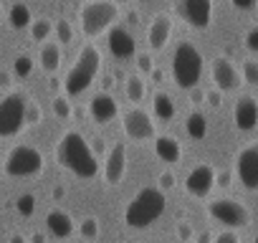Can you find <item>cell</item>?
<instances>
[{
    "mask_svg": "<svg viewBox=\"0 0 258 243\" xmlns=\"http://www.w3.org/2000/svg\"><path fill=\"white\" fill-rule=\"evenodd\" d=\"M56 162L81 180H91L99 175V160L91 152V145L86 142V137L76 130H69L61 135L56 145Z\"/></svg>",
    "mask_w": 258,
    "mask_h": 243,
    "instance_id": "6da1fadb",
    "label": "cell"
},
{
    "mask_svg": "<svg viewBox=\"0 0 258 243\" xmlns=\"http://www.w3.org/2000/svg\"><path fill=\"white\" fill-rule=\"evenodd\" d=\"M165 208H167V198L160 188H142L126 203L124 223L132 230H145L165 213Z\"/></svg>",
    "mask_w": 258,
    "mask_h": 243,
    "instance_id": "7a4b0ae2",
    "label": "cell"
},
{
    "mask_svg": "<svg viewBox=\"0 0 258 243\" xmlns=\"http://www.w3.org/2000/svg\"><path fill=\"white\" fill-rule=\"evenodd\" d=\"M99 71H101V51L94 43H86L79 51L74 66L69 69V74L63 79V96H69V99L81 96L96 81Z\"/></svg>",
    "mask_w": 258,
    "mask_h": 243,
    "instance_id": "3957f363",
    "label": "cell"
},
{
    "mask_svg": "<svg viewBox=\"0 0 258 243\" xmlns=\"http://www.w3.org/2000/svg\"><path fill=\"white\" fill-rule=\"evenodd\" d=\"M81 31L86 38H99L119 21V6L111 0H89L79 11Z\"/></svg>",
    "mask_w": 258,
    "mask_h": 243,
    "instance_id": "277c9868",
    "label": "cell"
},
{
    "mask_svg": "<svg viewBox=\"0 0 258 243\" xmlns=\"http://www.w3.org/2000/svg\"><path fill=\"white\" fill-rule=\"evenodd\" d=\"M172 79L185 91L198 86L203 79V53L187 41H182L172 53Z\"/></svg>",
    "mask_w": 258,
    "mask_h": 243,
    "instance_id": "5b68a950",
    "label": "cell"
},
{
    "mask_svg": "<svg viewBox=\"0 0 258 243\" xmlns=\"http://www.w3.org/2000/svg\"><path fill=\"white\" fill-rule=\"evenodd\" d=\"M43 152L31 145H16L3 157V172L8 177H36L43 172Z\"/></svg>",
    "mask_w": 258,
    "mask_h": 243,
    "instance_id": "8992f818",
    "label": "cell"
},
{
    "mask_svg": "<svg viewBox=\"0 0 258 243\" xmlns=\"http://www.w3.org/2000/svg\"><path fill=\"white\" fill-rule=\"evenodd\" d=\"M26 104L28 96L21 91H8L0 99V140H11L26 130Z\"/></svg>",
    "mask_w": 258,
    "mask_h": 243,
    "instance_id": "52a82bcc",
    "label": "cell"
},
{
    "mask_svg": "<svg viewBox=\"0 0 258 243\" xmlns=\"http://www.w3.org/2000/svg\"><path fill=\"white\" fill-rule=\"evenodd\" d=\"M208 215L225 225L228 230H238V228H245L250 223V210L240 203V200H233V198H215L208 203Z\"/></svg>",
    "mask_w": 258,
    "mask_h": 243,
    "instance_id": "ba28073f",
    "label": "cell"
},
{
    "mask_svg": "<svg viewBox=\"0 0 258 243\" xmlns=\"http://www.w3.org/2000/svg\"><path fill=\"white\" fill-rule=\"evenodd\" d=\"M121 130H124V137L132 140L137 145L142 142H150L157 137V127H155V119L150 111H145L142 106H132L129 111H124L121 116Z\"/></svg>",
    "mask_w": 258,
    "mask_h": 243,
    "instance_id": "9c48e42d",
    "label": "cell"
},
{
    "mask_svg": "<svg viewBox=\"0 0 258 243\" xmlns=\"http://www.w3.org/2000/svg\"><path fill=\"white\" fill-rule=\"evenodd\" d=\"M235 175L250 193L258 190V142H248L235 155Z\"/></svg>",
    "mask_w": 258,
    "mask_h": 243,
    "instance_id": "30bf717a",
    "label": "cell"
},
{
    "mask_svg": "<svg viewBox=\"0 0 258 243\" xmlns=\"http://www.w3.org/2000/svg\"><path fill=\"white\" fill-rule=\"evenodd\" d=\"M177 13L190 28L205 31L213 23V0H177Z\"/></svg>",
    "mask_w": 258,
    "mask_h": 243,
    "instance_id": "8fae6325",
    "label": "cell"
},
{
    "mask_svg": "<svg viewBox=\"0 0 258 243\" xmlns=\"http://www.w3.org/2000/svg\"><path fill=\"white\" fill-rule=\"evenodd\" d=\"M213 84L220 94H228V91H238L243 79H240V69L228 58V56H215L213 58Z\"/></svg>",
    "mask_w": 258,
    "mask_h": 243,
    "instance_id": "7c38bea8",
    "label": "cell"
},
{
    "mask_svg": "<svg viewBox=\"0 0 258 243\" xmlns=\"http://www.w3.org/2000/svg\"><path fill=\"white\" fill-rule=\"evenodd\" d=\"M215 188V167L208 162L195 165L187 175H185V193L192 198H208Z\"/></svg>",
    "mask_w": 258,
    "mask_h": 243,
    "instance_id": "4fadbf2b",
    "label": "cell"
},
{
    "mask_svg": "<svg viewBox=\"0 0 258 243\" xmlns=\"http://www.w3.org/2000/svg\"><path fill=\"white\" fill-rule=\"evenodd\" d=\"M106 43H109L111 56L119 58V61H126V58L137 56V41H135V36L129 33L124 26H111L106 31Z\"/></svg>",
    "mask_w": 258,
    "mask_h": 243,
    "instance_id": "5bb4252c",
    "label": "cell"
},
{
    "mask_svg": "<svg viewBox=\"0 0 258 243\" xmlns=\"http://www.w3.org/2000/svg\"><path fill=\"white\" fill-rule=\"evenodd\" d=\"M126 175V145L124 142H116L106 160H104V167H101V177L106 185H119Z\"/></svg>",
    "mask_w": 258,
    "mask_h": 243,
    "instance_id": "9a60e30c",
    "label": "cell"
},
{
    "mask_svg": "<svg viewBox=\"0 0 258 243\" xmlns=\"http://www.w3.org/2000/svg\"><path fill=\"white\" fill-rule=\"evenodd\" d=\"M172 28H175V21L170 13H157L152 16L150 26H147V46L150 51H162L170 38H172Z\"/></svg>",
    "mask_w": 258,
    "mask_h": 243,
    "instance_id": "2e32d148",
    "label": "cell"
},
{
    "mask_svg": "<svg viewBox=\"0 0 258 243\" xmlns=\"http://www.w3.org/2000/svg\"><path fill=\"white\" fill-rule=\"evenodd\" d=\"M89 116L96 122V125H109L119 116V104L109 91H99L89 99Z\"/></svg>",
    "mask_w": 258,
    "mask_h": 243,
    "instance_id": "e0dca14e",
    "label": "cell"
},
{
    "mask_svg": "<svg viewBox=\"0 0 258 243\" xmlns=\"http://www.w3.org/2000/svg\"><path fill=\"white\" fill-rule=\"evenodd\" d=\"M233 122L238 132H253L258 127V99L240 96L233 106Z\"/></svg>",
    "mask_w": 258,
    "mask_h": 243,
    "instance_id": "ac0fdd59",
    "label": "cell"
},
{
    "mask_svg": "<svg viewBox=\"0 0 258 243\" xmlns=\"http://www.w3.org/2000/svg\"><path fill=\"white\" fill-rule=\"evenodd\" d=\"M46 228H48L51 235H56V238H61V240L76 233V223H74L71 213L63 210V208H51V210L46 213Z\"/></svg>",
    "mask_w": 258,
    "mask_h": 243,
    "instance_id": "d6986e66",
    "label": "cell"
},
{
    "mask_svg": "<svg viewBox=\"0 0 258 243\" xmlns=\"http://www.w3.org/2000/svg\"><path fill=\"white\" fill-rule=\"evenodd\" d=\"M152 142H155V155H157L162 162L175 165V162L182 160V145H180L172 135H157Z\"/></svg>",
    "mask_w": 258,
    "mask_h": 243,
    "instance_id": "ffe728a7",
    "label": "cell"
},
{
    "mask_svg": "<svg viewBox=\"0 0 258 243\" xmlns=\"http://www.w3.org/2000/svg\"><path fill=\"white\" fill-rule=\"evenodd\" d=\"M63 64V51H61V43L56 41H46L38 51V66L46 71V74H56Z\"/></svg>",
    "mask_w": 258,
    "mask_h": 243,
    "instance_id": "44dd1931",
    "label": "cell"
},
{
    "mask_svg": "<svg viewBox=\"0 0 258 243\" xmlns=\"http://www.w3.org/2000/svg\"><path fill=\"white\" fill-rule=\"evenodd\" d=\"M152 111H155V116H157L160 122H172L175 114H177V106H175V101H172L170 94L157 91V94L152 96Z\"/></svg>",
    "mask_w": 258,
    "mask_h": 243,
    "instance_id": "7402d4cb",
    "label": "cell"
},
{
    "mask_svg": "<svg viewBox=\"0 0 258 243\" xmlns=\"http://www.w3.org/2000/svg\"><path fill=\"white\" fill-rule=\"evenodd\" d=\"M124 94H126V99L132 101L135 106H140V101H145V96H147V81H145V76H140V74L126 76Z\"/></svg>",
    "mask_w": 258,
    "mask_h": 243,
    "instance_id": "603a6c76",
    "label": "cell"
},
{
    "mask_svg": "<svg viewBox=\"0 0 258 243\" xmlns=\"http://www.w3.org/2000/svg\"><path fill=\"white\" fill-rule=\"evenodd\" d=\"M185 132L190 140H198V142L208 137V119L203 111H190L185 116Z\"/></svg>",
    "mask_w": 258,
    "mask_h": 243,
    "instance_id": "cb8c5ba5",
    "label": "cell"
},
{
    "mask_svg": "<svg viewBox=\"0 0 258 243\" xmlns=\"http://www.w3.org/2000/svg\"><path fill=\"white\" fill-rule=\"evenodd\" d=\"M31 21H33V13H31V8H28L26 3H13V6L8 8V26H11V28L23 31V28L31 26Z\"/></svg>",
    "mask_w": 258,
    "mask_h": 243,
    "instance_id": "d4e9b609",
    "label": "cell"
},
{
    "mask_svg": "<svg viewBox=\"0 0 258 243\" xmlns=\"http://www.w3.org/2000/svg\"><path fill=\"white\" fill-rule=\"evenodd\" d=\"M28 31H31V38H33V41L46 43V41L53 36V21H51V18H33L31 26H28Z\"/></svg>",
    "mask_w": 258,
    "mask_h": 243,
    "instance_id": "484cf974",
    "label": "cell"
},
{
    "mask_svg": "<svg viewBox=\"0 0 258 243\" xmlns=\"http://www.w3.org/2000/svg\"><path fill=\"white\" fill-rule=\"evenodd\" d=\"M99 233H101V225H99V220H96L94 215H86V218L79 223V235H81L84 240H94V238H99Z\"/></svg>",
    "mask_w": 258,
    "mask_h": 243,
    "instance_id": "4316f807",
    "label": "cell"
},
{
    "mask_svg": "<svg viewBox=\"0 0 258 243\" xmlns=\"http://www.w3.org/2000/svg\"><path fill=\"white\" fill-rule=\"evenodd\" d=\"M53 36H56V43H71L74 41V26L71 21L66 18H58V23H53Z\"/></svg>",
    "mask_w": 258,
    "mask_h": 243,
    "instance_id": "83f0119b",
    "label": "cell"
},
{
    "mask_svg": "<svg viewBox=\"0 0 258 243\" xmlns=\"http://www.w3.org/2000/svg\"><path fill=\"white\" fill-rule=\"evenodd\" d=\"M33 69H36V64H33V58L26 56V53H21V56L13 61V74H16L18 79H28V76L33 74Z\"/></svg>",
    "mask_w": 258,
    "mask_h": 243,
    "instance_id": "f1b7e54d",
    "label": "cell"
},
{
    "mask_svg": "<svg viewBox=\"0 0 258 243\" xmlns=\"http://www.w3.org/2000/svg\"><path fill=\"white\" fill-rule=\"evenodd\" d=\"M51 109H53V114L58 119H71V114H74V106H71V99L69 96H53Z\"/></svg>",
    "mask_w": 258,
    "mask_h": 243,
    "instance_id": "f546056e",
    "label": "cell"
},
{
    "mask_svg": "<svg viewBox=\"0 0 258 243\" xmlns=\"http://www.w3.org/2000/svg\"><path fill=\"white\" fill-rule=\"evenodd\" d=\"M240 79L250 86H258V61L255 58H245L240 66Z\"/></svg>",
    "mask_w": 258,
    "mask_h": 243,
    "instance_id": "4dcf8cb0",
    "label": "cell"
},
{
    "mask_svg": "<svg viewBox=\"0 0 258 243\" xmlns=\"http://www.w3.org/2000/svg\"><path fill=\"white\" fill-rule=\"evenodd\" d=\"M41 122H43V109H41V104L28 99V104H26V127L41 125Z\"/></svg>",
    "mask_w": 258,
    "mask_h": 243,
    "instance_id": "1f68e13d",
    "label": "cell"
},
{
    "mask_svg": "<svg viewBox=\"0 0 258 243\" xmlns=\"http://www.w3.org/2000/svg\"><path fill=\"white\" fill-rule=\"evenodd\" d=\"M16 208H18V213L21 215H33L36 213V198L31 195V193H23L21 198H18V203H16Z\"/></svg>",
    "mask_w": 258,
    "mask_h": 243,
    "instance_id": "d6a6232c",
    "label": "cell"
},
{
    "mask_svg": "<svg viewBox=\"0 0 258 243\" xmlns=\"http://www.w3.org/2000/svg\"><path fill=\"white\" fill-rule=\"evenodd\" d=\"M135 61H137V69H140V76H150V71L155 69V61H152V53H147V51H142V53H137L135 56Z\"/></svg>",
    "mask_w": 258,
    "mask_h": 243,
    "instance_id": "836d02e7",
    "label": "cell"
},
{
    "mask_svg": "<svg viewBox=\"0 0 258 243\" xmlns=\"http://www.w3.org/2000/svg\"><path fill=\"white\" fill-rule=\"evenodd\" d=\"M243 46L250 51V53H258V26L248 28L245 36H243Z\"/></svg>",
    "mask_w": 258,
    "mask_h": 243,
    "instance_id": "e575fe53",
    "label": "cell"
},
{
    "mask_svg": "<svg viewBox=\"0 0 258 243\" xmlns=\"http://www.w3.org/2000/svg\"><path fill=\"white\" fill-rule=\"evenodd\" d=\"M175 233H177V238H180L182 243H192L195 230H192V225H190L187 220H180V223H177V228H175Z\"/></svg>",
    "mask_w": 258,
    "mask_h": 243,
    "instance_id": "d590c367",
    "label": "cell"
},
{
    "mask_svg": "<svg viewBox=\"0 0 258 243\" xmlns=\"http://www.w3.org/2000/svg\"><path fill=\"white\" fill-rule=\"evenodd\" d=\"M175 183H177V177H175V172H170V170L160 172V177H157V188H160L162 193H165V190H172Z\"/></svg>",
    "mask_w": 258,
    "mask_h": 243,
    "instance_id": "8d00e7d4",
    "label": "cell"
},
{
    "mask_svg": "<svg viewBox=\"0 0 258 243\" xmlns=\"http://www.w3.org/2000/svg\"><path fill=\"white\" fill-rule=\"evenodd\" d=\"M213 243H240V238H238V233L235 230H220L218 235H213Z\"/></svg>",
    "mask_w": 258,
    "mask_h": 243,
    "instance_id": "74e56055",
    "label": "cell"
},
{
    "mask_svg": "<svg viewBox=\"0 0 258 243\" xmlns=\"http://www.w3.org/2000/svg\"><path fill=\"white\" fill-rule=\"evenodd\" d=\"M205 104H208V106H213V109H220V106H223V94H220L218 89L205 91Z\"/></svg>",
    "mask_w": 258,
    "mask_h": 243,
    "instance_id": "f35d334b",
    "label": "cell"
},
{
    "mask_svg": "<svg viewBox=\"0 0 258 243\" xmlns=\"http://www.w3.org/2000/svg\"><path fill=\"white\" fill-rule=\"evenodd\" d=\"M230 3H233V8L235 11H255V6H258V0H230Z\"/></svg>",
    "mask_w": 258,
    "mask_h": 243,
    "instance_id": "ab89813d",
    "label": "cell"
},
{
    "mask_svg": "<svg viewBox=\"0 0 258 243\" xmlns=\"http://www.w3.org/2000/svg\"><path fill=\"white\" fill-rule=\"evenodd\" d=\"M230 180H233V175H230L228 170H223V172H215V185H220V188H228V185H230Z\"/></svg>",
    "mask_w": 258,
    "mask_h": 243,
    "instance_id": "60d3db41",
    "label": "cell"
},
{
    "mask_svg": "<svg viewBox=\"0 0 258 243\" xmlns=\"http://www.w3.org/2000/svg\"><path fill=\"white\" fill-rule=\"evenodd\" d=\"M190 101H192V104H203V101H205V91H203L200 86H192V89H190Z\"/></svg>",
    "mask_w": 258,
    "mask_h": 243,
    "instance_id": "b9f144b4",
    "label": "cell"
},
{
    "mask_svg": "<svg viewBox=\"0 0 258 243\" xmlns=\"http://www.w3.org/2000/svg\"><path fill=\"white\" fill-rule=\"evenodd\" d=\"M11 84H13V74L0 71V89H11Z\"/></svg>",
    "mask_w": 258,
    "mask_h": 243,
    "instance_id": "7bdbcfd3",
    "label": "cell"
},
{
    "mask_svg": "<svg viewBox=\"0 0 258 243\" xmlns=\"http://www.w3.org/2000/svg\"><path fill=\"white\" fill-rule=\"evenodd\" d=\"M51 198H53L56 203H61V200L66 198V188H63V185H56V188L51 190Z\"/></svg>",
    "mask_w": 258,
    "mask_h": 243,
    "instance_id": "ee69618b",
    "label": "cell"
},
{
    "mask_svg": "<svg viewBox=\"0 0 258 243\" xmlns=\"http://www.w3.org/2000/svg\"><path fill=\"white\" fill-rule=\"evenodd\" d=\"M150 79H152V81H155V84H160V81H162V79H165V71H162V69H157V66H155V69H152V71H150Z\"/></svg>",
    "mask_w": 258,
    "mask_h": 243,
    "instance_id": "f6af8a7d",
    "label": "cell"
},
{
    "mask_svg": "<svg viewBox=\"0 0 258 243\" xmlns=\"http://www.w3.org/2000/svg\"><path fill=\"white\" fill-rule=\"evenodd\" d=\"M104 150H106L104 140H101V137H99V140H94V145H91V152H94V155H101Z\"/></svg>",
    "mask_w": 258,
    "mask_h": 243,
    "instance_id": "bcb514c9",
    "label": "cell"
},
{
    "mask_svg": "<svg viewBox=\"0 0 258 243\" xmlns=\"http://www.w3.org/2000/svg\"><path fill=\"white\" fill-rule=\"evenodd\" d=\"M126 23H129V26H137V23H140L137 11H129V13H126Z\"/></svg>",
    "mask_w": 258,
    "mask_h": 243,
    "instance_id": "7dc6e473",
    "label": "cell"
},
{
    "mask_svg": "<svg viewBox=\"0 0 258 243\" xmlns=\"http://www.w3.org/2000/svg\"><path fill=\"white\" fill-rule=\"evenodd\" d=\"M195 243H213V235L205 230V233H200V235L195 238Z\"/></svg>",
    "mask_w": 258,
    "mask_h": 243,
    "instance_id": "c3c4849f",
    "label": "cell"
},
{
    "mask_svg": "<svg viewBox=\"0 0 258 243\" xmlns=\"http://www.w3.org/2000/svg\"><path fill=\"white\" fill-rule=\"evenodd\" d=\"M8 243H28V240H26V235H21V233H13Z\"/></svg>",
    "mask_w": 258,
    "mask_h": 243,
    "instance_id": "681fc988",
    "label": "cell"
},
{
    "mask_svg": "<svg viewBox=\"0 0 258 243\" xmlns=\"http://www.w3.org/2000/svg\"><path fill=\"white\" fill-rule=\"evenodd\" d=\"M31 243H46V235H43V233H33Z\"/></svg>",
    "mask_w": 258,
    "mask_h": 243,
    "instance_id": "f907efd6",
    "label": "cell"
},
{
    "mask_svg": "<svg viewBox=\"0 0 258 243\" xmlns=\"http://www.w3.org/2000/svg\"><path fill=\"white\" fill-rule=\"evenodd\" d=\"M111 3H116V6H121V3H126V0H111Z\"/></svg>",
    "mask_w": 258,
    "mask_h": 243,
    "instance_id": "816d5d0a",
    "label": "cell"
},
{
    "mask_svg": "<svg viewBox=\"0 0 258 243\" xmlns=\"http://www.w3.org/2000/svg\"><path fill=\"white\" fill-rule=\"evenodd\" d=\"M0 16H3V6H0Z\"/></svg>",
    "mask_w": 258,
    "mask_h": 243,
    "instance_id": "f5cc1de1",
    "label": "cell"
},
{
    "mask_svg": "<svg viewBox=\"0 0 258 243\" xmlns=\"http://www.w3.org/2000/svg\"><path fill=\"white\" fill-rule=\"evenodd\" d=\"M253 243H258V235H255V240H253Z\"/></svg>",
    "mask_w": 258,
    "mask_h": 243,
    "instance_id": "db71d44e",
    "label": "cell"
},
{
    "mask_svg": "<svg viewBox=\"0 0 258 243\" xmlns=\"http://www.w3.org/2000/svg\"><path fill=\"white\" fill-rule=\"evenodd\" d=\"M142 3H147V0H142Z\"/></svg>",
    "mask_w": 258,
    "mask_h": 243,
    "instance_id": "11a10c76",
    "label": "cell"
}]
</instances>
